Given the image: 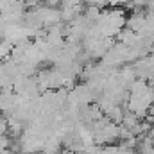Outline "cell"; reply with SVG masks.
<instances>
[{
  "label": "cell",
  "mask_w": 154,
  "mask_h": 154,
  "mask_svg": "<svg viewBox=\"0 0 154 154\" xmlns=\"http://www.w3.org/2000/svg\"><path fill=\"white\" fill-rule=\"evenodd\" d=\"M145 23H147V20H145V16H143L142 13H136V14H133V16L127 20V27H129L131 31H134V32H140V31L145 27Z\"/></svg>",
  "instance_id": "cell-1"
},
{
  "label": "cell",
  "mask_w": 154,
  "mask_h": 154,
  "mask_svg": "<svg viewBox=\"0 0 154 154\" xmlns=\"http://www.w3.org/2000/svg\"><path fill=\"white\" fill-rule=\"evenodd\" d=\"M63 0H47V4L48 5H56V4H61Z\"/></svg>",
  "instance_id": "cell-2"
},
{
  "label": "cell",
  "mask_w": 154,
  "mask_h": 154,
  "mask_svg": "<svg viewBox=\"0 0 154 154\" xmlns=\"http://www.w3.org/2000/svg\"><path fill=\"white\" fill-rule=\"evenodd\" d=\"M63 154H74V152H68V151H65V152H63Z\"/></svg>",
  "instance_id": "cell-3"
},
{
  "label": "cell",
  "mask_w": 154,
  "mask_h": 154,
  "mask_svg": "<svg viewBox=\"0 0 154 154\" xmlns=\"http://www.w3.org/2000/svg\"><path fill=\"white\" fill-rule=\"evenodd\" d=\"M152 54H154V45H152Z\"/></svg>",
  "instance_id": "cell-4"
}]
</instances>
